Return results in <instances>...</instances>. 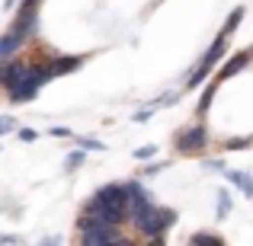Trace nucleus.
I'll return each instance as SVG.
<instances>
[{
	"label": "nucleus",
	"mask_w": 253,
	"mask_h": 246,
	"mask_svg": "<svg viewBox=\"0 0 253 246\" xmlns=\"http://www.w3.org/2000/svg\"><path fill=\"white\" fill-rule=\"evenodd\" d=\"M81 214L93 217L99 224H112V227H122L125 224V211H122V182H109L103 189H96L90 195V202L81 208Z\"/></svg>",
	"instance_id": "f257e3e1"
},
{
	"label": "nucleus",
	"mask_w": 253,
	"mask_h": 246,
	"mask_svg": "<svg viewBox=\"0 0 253 246\" xmlns=\"http://www.w3.org/2000/svg\"><path fill=\"white\" fill-rule=\"evenodd\" d=\"M176 224V211L173 208H161V205H151V208H144L141 214H138V221L131 224L135 227V234L138 237H164L167 230Z\"/></svg>",
	"instance_id": "f03ea898"
},
{
	"label": "nucleus",
	"mask_w": 253,
	"mask_h": 246,
	"mask_svg": "<svg viewBox=\"0 0 253 246\" xmlns=\"http://www.w3.org/2000/svg\"><path fill=\"white\" fill-rule=\"evenodd\" d=\"M151 205H154V198H151V192L144 189L138 179L122 182V211H125V224H135L138 214H141L144 208H151Z\"/></svg>",
	"instance_id": "7ed1b4c3"
},
{
	"label": "nucleus",
	"mask_w": 253,
	"mask_h": 246,
	"mask_svg": "<svg viewBox=\"0 0 253 246\" xmlns=\"http://www.w3.org/2000/svg\"><path fill=\"white\" fill-rule=\"evenodd\" d=\"M224 48H228V32H218V38L209 45V51H205V58L199 61V68L189 74V80H186V90H196V86L211 74V68H215V64L224 58Z\"/></svg>",
	"instance_id": "20e7f679"
},
{
	"label": "nucleus",
	"mask_w": 253,
	"mask_h": 246,
	"mask_svg": "<svg viewBox=\"0 0 253 246\" xmlns=\"http://www.w3.org/2000/svg\"><path fill=\"white\" fill-rule=\"evenodd\" d=\"M45 80H48V70H45V64H36L32 61V70L23 77L13 90H6L10 93V99L13 103H29V99H36L39 96V86H42Z\"/></svg>",
	"instance_id": "39448f33"
},
{
	"label": "nucleus",
	"mask_w": 253,
	"mask_h": 246,
	"mask_svg": "<svg viewBox=\"0 0 253 246\" xmlns=\"http://www.w3.org/2000/svg\"><path fill=\"white\" fill-rule=\"evenodd\" d=\"M205 144H209V131H205L202 122H196L179 131L173 147H176V154H199V150H205Z\"/></svg>",
	"instance_id": "423d86ee"
},
{
	"label": "nucleus",
	"mask_w": 253,
	"mask_h": 246,
	"mask_svg": "<svg viewBox=\"0 0 253 246\" xmlns=\"http://www.w3.org/2000/svg\"><path fill=\"white\" fill-rule=\"evenodd\" d=\"M84 64V55H64V58H55V61L45 64V70H48V80H55V77L61 74H71V70H77Z\"/></svg>",
	"instance_id": "0eeeda50"
},
{
	"label": "nucleus",
	"mask_w": 253,
	"mask_h": 246,
	"mask_svg": "<svg viewBox=\"0 0 253 246\" xmlns=\"http://www.w3.org/2000/svg\"><path fill=\"white\" fill-rule=\"evenodd\" d=\"M250 61H253V48H250V51H241V55H234V58H231V61L224 64L221 70H218V80H215V83H224V80H231V77H234V74H241V70L247 68Z\"/></svg>",
	"instance_id": "6e6552de"
},
{
	"label": "nucleus",
	"mask_w": 253,
	"mask_h": 246,
	"mask_svg": "<svg viewBox=\"0 0 253 246\" xmlns=\"http://www.w3.org/2000/svg\"><path fill=\"white\" fill-rule=\"evenodd\" d=\"M29 70H32V61H10V64H3V90H13Z\"/></svg>",
	"instance_id": "1a4fd4ad"
},
{
	"label": "nucleus",
	"mask_w": 253,
	"mask_h": 246,
	"mask_svg": "<svg viewBox=\"0 0 253 246\" xmlns=\"http://www.w3.org/2000/svg\"><path fill=\"white\" fill-rule=\"evenodd\" d=\"M224 179H228L231 185H237L247 198H253V176H250V173H244V170H224Z\"/></svg>",
	"instance_id": "9d476101"
},
{
	"label": "nucleus",
	"mask_w": 253,
	"mask_h": 246,
	"mask_svg": "<svg viewBox=\"0 0 253 246\" xmlns=\"http://www.w3.org/2000/svg\"><path fill=\"white\" fill-rule=\"evenodd\" d=\"M23 42L26 38L19 35V32H6V35H0V61H3V58H10V55H16L19 48H23Z\"/></svg>",
	"instance_id": "9b49d317"
},
{
	"label": "nucleus",
	"mask_w": 253,
	"mask_h": 246,
	"mask_svg": "<svg viewBox=\"0 0 253 246\" xmlns=\"http://www.w3.org/2000/svg\"><path fill=\"white\" fill-rule=\"evenodd\" d=\"M231 208H234V198H231L228 189H218V202H215V217L218 221H228Z\"/></svg>",
	"instance_id": "f8f14e48"
},
{
	"label": "nucleus",
	"mask_w": 253,
	"mask_h": 246,
	"mask_svg": "<svg viewBox=\"0 0 253 246\" xmlns=\"http://www.w3.org/2000/svg\"><path fill=\"white\" fill-rule=\"evenodd\" d=\"M189 246H228L218 234H209V230H199V234L189 237Z\"/></svg>",
	"instance_id": "ddd939ff"
},
{
	"label": "nucleus",
	"mask_w": 253,
	"mask_h": 246,
	"mask_svg": "<svg viewBox=\"0 0 253 246\" xmlns=\"http://www.w3.org/2000/svg\"><path fill=\"white\" fill-rule=\"evenodd\" d=\"M131 157H135V160H154V157H157V147H154V144H141V147L131 150Z\"/></svg>",
	"instance_id": "4468645a"
},
{
	"label": "nucleus",
	"mask_w": 253,
	"mask_h": 246,
	"mask_svg": "<svg viewBox=\"0 0 253 246\" xmlns=\"http://www.w3.org/2000/svg\"><path fill=\"white\" fill-rule=\"evenodd\" d=\"M241 19H244V6H237V10H234V13L228 16V23L221 26V32H228V35H231V32L237 29V23H241Z\"/></svg>",
	"instance_id": "2eb2a0df"
},
{
	"label": "nucleus",
	"mask_w": 253,
	"mask_h": 246,
	"mask_svg": "<svg viewBox=\"0 0 253 246\" xmlns=\"http://www.w3.org/2000/svg\"><path fill=\"white\" fill-rule=\"evenodd\" d=\"M77 141V147L81 150H106V144L103 141H93V138H74Z\"/></svg>",
	"instance_id": "dca6fc26"
},
{
	"label": "nucleus",
	"mask_w": 253,
	"mask_h": 246,
	"mask_svg": "<svg viewBox=\"0 0 253 246\" xmlns=\"http://www.w3.org/2000/svg\"><path fill=\"white\" fill-rule=\"evenodd\" d=\"M64 166H68V170H77V166H84V150H81V147L71 150V154L64 157Z\"/></svg>",
	"instance_id": "f3484780"
},
{
	"label": "nucleus",
	"mask_w": 253,
	"mask_h": 246,
	"mask_svg": "<svg viewBox=\"0 0 253 246\" xmlns=\"http://www.w3.org/2000/svg\"><path fill=\"white\" fill-rule=\"evenodd\" d=\"M211 99H215V86H209V90H205V96L199 99V115H205V112H209V105H211Z\"/></svg>",
	"instance_id": "a211bd4d"
},
{
	"label": "nucleus",
	"mask_w": 253,
	"mask_h": 246,
	"mask_svg": "<svg viewBox=\"0 0 253 246\" xmlns=\"http://www.w3.org/2000/svg\"><path fill=\"white\" fill-rule=\"evenodd\" d=\"M250 138H234V141H228L224 144V150H244V147H250Z\"/></svg>",
	"instance_id": "6ab92c4d"
},
{
	"label": "nucleus",
	"mask_w": 253,
	"mask_h": 246,
	"mask_svg": "<svg viewBox=\"0 0 253 246\" xmlns=\"http://www.w3.org/2000/svg\"><path fill=\"white\" fill-rule=\"evenodd\" d=\"M13 128H16V122H13L10 115H0V138H3V135H10Z\"/></svg>",
	"instance_id": "aec40b11"
},
{
	"label": "nucleus",
	"mask_w": 253,
	"mask_h": 246,
	"mask_svg": "<svg viewBox=\"0 0 253 246\" xmlns=\"http://www.w3.org/2000/svg\"><path fill=\"white\" fill-rule=\"evenodd\" d=\"M36 138H39V131H36V128H19V141L29 144V141H36Z\"/></svg>",
	"instance_id": "412c9836"
},
{
	"label": "nucleus",
	"mask_w": 253,
	"mask_h": 246,
	"mask_svg": "<svg viewBox=\"0 0 253 246\" xmlns=\"http://www.w3.org/2000/svg\"><path fill=\"white\" fill-rule=\"evenodd\" d=\"M202 166H205L209 173H224V163H221V160H202Z\"/></svg>",
	"instance_id": "4be33fe9"
},
{
	"label": "nucleus",
	"mask_w": 253,
	"mask_h": 246,
	"mask_svg": "<svg viewBox=\"0 0 253 246\" xmlns=\"http://www.w3.org/2000/svg\"><path fill=\"white\" fill-rule=\"evenodd\" d=\"M167 163H148V166H141V176H154V173H161Z\"/></svg>",
	"instance_id": "5701e85b"
},
{
	"label": "nucleus",
	"mask_w": 253,
	"mask_h": 246,
	"mask_svg": "<svg viewBox=\"0 0 253 246\" xmlns=\"http://www.w3.org/2000/svg\"><path fill=\"white\" fill-rule=\"evenodd\" d=\"M154 109H157V105H151V109H141V112L135 115V122H148V118L154 115Z\"/></svg>",
	"instance_id": "b1692460"
},
{
	"label": "nucleus",
	"mask_w": 253,
	"mask_h": 246,
	"mask_svg": "<svg viewBox=\"0 0 253 246\" xmlns=\"http://www.w3.org/2000/svg\"><path fill=\"white\" fill-rule=\"evenodd\" d=\"M51 135H55V138H71L74 131H71V128H61V125H58V128H51Z\"/></svg>",
	"instance_id": "393cba45"
},
{
	"label": "nucleus",
	"mask_w": 253,
	"mask_h": 246,
	"mask_svg": "<svg viewBox=\"0 0 253 246\" xmlns=\"http://www.w3.org/2000/svg\"><path fill=\"white\" fill-rule=\"evenodd\" d=\"M144 246H167V240H164V237H148Z\"/></svg>",
	"instance_id": "a878e982"
},
{
	"label": "nucleus",
	"mask_w": 253,
	"mask_h": 246,
	"mask_svg": "<svg viewBox=\"0 0 253 246\" xmlns=\"http://www.w3.org/2000/svg\"><path fill=\"white\" fill-rule=\"evenodd\" d=\"M13 243H16V237H13V234H0V246H13Z\"/></svg>",
	"instance_id": "bb28decb"
},
{
	"label": "nucleus",
	"mask_w": 253,
	"mask_h": 246,
	"mask_svg": "<svg viewBox=\"0 0 253 246\" xmlns=\"http://www.w3.org/2000/svg\"><path fill=\"white\" fill-rule=\"evenodd\" d=\"M128 243H131V240H128V237H119V240H116V243H106V246H128Z\"/></svg>",
	"instance_id": "cd10ccee"
},
{
	"label": "nucleus",
	"mask_w": 253,
	"mask_h": 246,
	"mask_svg": "<svg viewBox=\"0 0 253 246\" xmlns=\"http://www.w3.org/2000/svg\"><path fill=\"white\" fill-rule=\"evenodd\" d=\"M42 246H61V240H58V237H51V240H45Z\"/></svg>",
	"instance_id": "c85d7f7f"
},
{
	"label": "nucleus",
	"mask_w": 253,
	"mask_h": 246,
	"mask_svg": "<svg viewBox=\"0 0 253 246\" xmlns=\"http://www.w3.org/2000/svg\"><path fill=\"white\" fill-rule=\"evenodd\" d=\"M0 86H3V64H0Z\"/></svg>",
	"instance_id": "c756f323"
},
{
	"label": "nucleus",
	"mask_w": 253,
	"mask_h": 246,
	"mask_svg": "<svg viewBox=\"0 0 253 246\" xmlns=\"http://www.w3.org/2000/svg\"><path fill=\"white\" fill-rule=\"evenodd\" d=\"M128 246H138V243H135V240H131V243H128Z\"/></svg>",
	"instance_id": "7c9ffc66"
}]
</instances>
